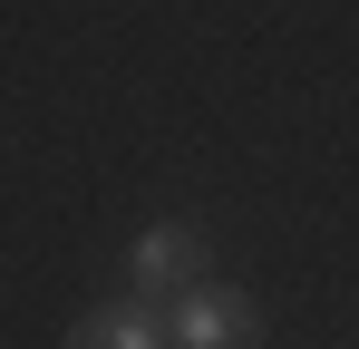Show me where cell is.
<instances>
[{
	"mask_svg": "<svg viewBox=\"0 0 359 349\" xmlns=\"http://www.w3.org/2000/svg\"><path fill=\"white\" fill-rule=\"evenodd\" d=\"M214 282V252H204V233L194 224H156L146 242H136V291H165V301H184V291Z\"/></svg>",
	"mask_w": 359,
	"mask_h": 349,
	"instance_id": "1",
	"label": "cell"
},
{
	"mask_svg": "<svg viewBox=\"0 0 359 349\" xmlns=\"http://www.w3.org/2000/svg\"><path fill=\"white\" fill-rule=\"evenodd\" d=\"M175 349H252V310H243L233 291H184L175 301Z\"/></svg>",
	"mask_w": 359,
	"mask_h": 349,
	"instance_id": "2",
	"label": "cell"
},
{
	"mask_svg": "<svg viewBox=\"0 0 359 349\" xmlns=\"http://www.w3.org/2000/svg\"><path fill=\"white\" fill-rule=\"evenodd\" d=\"M68 349H156V320H146V310H97V320H78V330H68Z\"/></svg>",
	"mask_w": 359,
	"mask_h": 349,
	"instance_id": "3",
	"label": "cell"
}]
</instances>
